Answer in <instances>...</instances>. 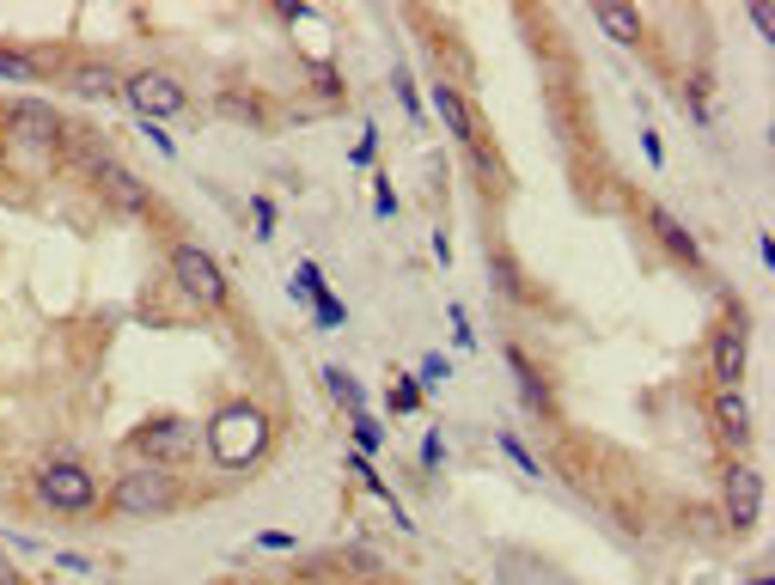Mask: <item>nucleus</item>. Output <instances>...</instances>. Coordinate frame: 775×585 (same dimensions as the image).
<instances>
[{
    "instance_id": "nucleus-13",
    "label": "nucleus",
    "mask_w": 775,
    "mask_h": 585,
    "mask_svg": "<svg viewBox=\"0 0 775 585\" xmlns=\"http://www.w3.org/2000/svg\"><path fill=\"white\" fill-rule=\"evenodd\" d=\"M739 372H745V336L726 329V336L714 342V378H721V390H739Z\"/></svg>"
},
{
    "instance_id": "nucleus-17",
    "label": "nucleus",
    "mask_w": 775,
    "mask_h": 585,
    "mask_svg": "<svg viewBox=\"0 0 775 585\" xmlns=\"http://www.w3.org/2000/svg\"><path fill=\"white\" fill-rule=\"evenodd\" d=\"M0 79H19V86H31V79H43V62L25 50H0Z\"/></svg>"
},
{
    "instance_id": "nucleus-9",
    "label": "nucleus",
    "mask_w": 775,
    "mask_h": 585,
    "mask_svg": "<svg viewBox=\"0 0 775 585\" xmlns=\"http://www.w3.org/2000/svg\"><path fill=\"white\" fill-rule=\"evenodd\" d=\"M757 507H763L757 469H733V476H726V519H733V531H751V524H757Z\"/></svg>"
},
{
    "instance_id": "nucleus-1",
    "label": "nucleus",
    "mask_w": 775,
    "mask_h": 585,
    "mask_svg": "<svg viewBox=\"0 0 775 585\" xmlns=\"http://www.w3.org/2000/svg\"><path fill=\"white\" fill-rule=\"evenodd\" d=\"M263 445H269V415L257 403H226L220 415L208 421V452H214V464H226V469L263 457Z\"/></svg>"
},
{
    "instance_id": "nucleus-6",
    "label": "nucleus",
    "mask_w": 775,
    "mask_h": 585,
    "mask_svg": "<svg viewBox=\"0 0 775 585\" xmlns=\"http://www.w3.org/2000/svg\"><path fill=\"white\" fill-rule=\"evenodd\" d=\"M129 445L147 457V464H165V469H171V457H184L190 445H196V427H190L184 415H153V421H147V427L129 440Z\"/></svg>"
},
{
    "instance_id": "nucleus-7",
    "label": "nucleus",
    "mask_w": 775,
    "mask_h": 585,
    "mask_svg": "<svg viewBox=\"0 0 775 585\" xmlns=\"http://www.w3.org/2000/svg\"><path fill=\"white\" fill-rule=\"evenodd\" d=\"M7 134H13L19 147H31V153H50L55 141H62V117H55L50 105H13V117H7Z\"/></svg>"
},
{
    "instance_id": "nucleus-18",
    "label": "nucleus",
    "mask_w": 775,
    "mask_h": 585,
    "mask_svg": "<svg viewBox=\"0 0 775 585\" xmlns=\"http://www.w3.org/2000/svg\"><path fill=\"white\" fill-rule=\"evenodd\" d=\"M391 409H397V415H409V409H421V390H416V384H397Z\"/></svg>"
},
{
    "instance_id": "nucleus-15",
    "label": "nucleus",
    "mask_w": 775,
    "mask_h": 585,
    "mask_svg": "<svg viewBox=\"0 0 775 585\" xmlns=\"http://www.w3.org/2000/svg\"><path fill=\"white\" fill-rule=\"evenodd\" d=\"M592 19L605 25V37H617L623 50H635L642 43V13H629V7H592Z\"/></svg>"
},
{
    "instance_id": "nucleus-5",
    "label": "nucleus",
    "mask_w": 775,
    "mask_h": 585,
    "mask_svg": "<svg viewBox=\"0 0 775 585\" xmlns=\"http://www.w3.org/2000/svg\"><path fill=\"white\" fill-rule=\"evenodd\" d=\"M122 105L141 110V122L147 117H177V110L190 105V91L177 86L171 74H129V79H122Z\"/></svg>"
},
{
    "instance_id": "nucleus-2",
    "label": "nucleus",
    "mask_w": 775,
    "mask_h": 585,
    "mask_svg": "<svg viewBox=\"0 0 775 585\" xmlns=\"http://www.w3.org/2000/svg\"><path fill=\"white\" fill-rule=\"evenodd\" d=\"M184 500V481L171 476L165 464H134L117 476V488H110V507L117 512H134V519H153V512H171Z\"/></svg>"
},
{
    "instance_id": "nucleus-8",
    "label": "nucleus",
    "mask_w": 775,
    "mask_h": 585,
    "mask_svg": "<svg viewBox=\"0 0 775 585\" xmlns=\"http://www.w3.org/2000/svg\"><path fill=\"white\" fill-rule=\"evenodd\" d=\"M93 183L110 195V202H117V208H129V214H141L147 202H153V189H147L129 165H117V159H105V153L93 159Z\"/></svg>"
},
{
    "instance_id": "nucleus-11",
    "label": "nucleus",
    "mask_w": 775,
    "mask_h": 585,
    "mask_svg": "<svg viewBox=\"0 0 775 585\" xmlns=\"http://www.w3.org/2000/svg\"><path fill=\"white\" fill-rule=\"evenodd\" d=\"M714 427H721L733 445L751 433V409H745V397H739V390H714Z\"/></svg>"
},
{
    "instance_id": "nucleus-20",
    "label": "nucleus",
    "mask_w": 775,
    "mask_h": 585,
    "mask_svg": "<svg viewBox=\"0 0 775 585\" xmlns=\"http://www.w3.org/2000/svg\"><path fill=\"white\" fill-rule=\"evenodd\" d=\"M263 549H293V531H263Z\"/></svg>"
},
{
    "instance_id": "nucleus-14",
    "label": "nucleus",
    "mask_w": 775,
    "mask_h": 585,
    "mask_svg": "<svg viewBox=\"0 0 775 585\" xmlns=\"http://www.w3.org/2000/svg\"><path fill=\"white\" fill-rule=\"evenodd\" d=\"M647 220H654V232H659V245L671 250V257H683V262H702V250H697V238L683 232L678 220H671L666 208H647Z\"/></svg>"
},
{
    "instance_id": "nucleus-21",
    "label": "nucleus",
    "mask_w": 775,
    "mask_h": 585,
    "mask_svg": "<svg viewBox=\"0 0 775 585\" xmlns=\"http://www.w3.org/2000/svg\"><path fill=\"white\" fill-rule=\"evenodd\" d=\"M0 165H7V134H0Z\"/></svg>"
},
{
    "instance_id": "nucleus-12",
    "label": "nucleus",
    "mask_w": 775,
    "mask_h": 585,
    "mask_svg": "<svg viewBox=\"0 0 775 585\" xmlns=\"http://www.w3.org/2000/svg\"><path fill=\"white\" fill-rule=\"evenodd\" d=\"M434 110H440V122L452 129V141H471V134H476V122H471V110H464L459 86H446V79L434 86Z\"/></svg>"
},
{
    "instance_id": "nucleus-19",
    "label": "nucleus",
    "mask_w": 775,
    "mask_h": 585,
    "mask_svg": "<svg viewBox=\"0 0 775 585\" xmlns=\"http://www.w3.org/2000/svg\"><path fill=\"white\" fill-rule=\"evenodd\" d=\"M0 585H25V579H19V567L7 561V549H0Z\"/></svg>"
},
{
    "instance_id": "nucleus-3",
    "label": "nucleus",
    "mask_w": 775,
    "mask_h": 585,
    "mask_svg": "<svg viewBox=\"0 0 775 585\" xmlns=\"http://www.w3.org/2000/svg\"><path fill=\"white\" fill-rule=\"evenodd\" d=\"M171 281H177V293H184L190 305H202V312H220V305H226V274H220V262H214L202 245H177V250H171Z\"/></svg>"
},
{
    "instance_id": "nucleus-10",
    "label": "nucleus",
    "mask_w": 775,
    "mask_h": 585,
    "mask_svg": "<svg viewBox=\"0 0 775 585\" xmlns=\"http://www.w3.org/2000/svg\"><path fill=\"white\" fill-rule=\"evenodd\" d=\"M67 91L98 105V98H122V79L110 74L105 62H74V67H67Z\"/></svg>"
},
{
    "instance_id": "nucleus-4",
    "label": "nucleus",
    "mask_w": 775,
    "mask_h": 585,
    "mask_svg": "<svg viewBox=\"0 0 775 585\" xmlns=\"http://www.w3.org/2000/svg\"><path fill=\"white\" fill-rule=\"evenodd\" d=\"M37 495L50 500L55 512H86L98 500V481H93V469H79V464H43Z\"/></svg>"
},
{
    "instance_id": "nucleus-16",
    "label": "nucleus",
    "mask_w": 775,
    "mask_h": 585,
    "mask_svg": "<svg viewBox=\"0 0 775 585\" xmlns=\"http://www.w3.org/2000/svg\"><path fill=\"white\" fill-rule=\"evenodd\" d=\"M507 366H513V378H519V403H526V409H550V390H543L538 372H531L526 354H507Z\"/></svg>"
}]
</instances>
